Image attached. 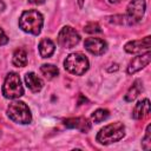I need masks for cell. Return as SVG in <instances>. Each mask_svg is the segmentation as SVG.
<instances>
[{
    "label": "cell",
    "instance_id": "cell-1",
    "mask_svg": "<svg viewBox=\"0 0 151 151\" xmlns=\"http://www.w3.org/2000/svg\"><path fill=\"white\" fill-rule=\"evenodd\" d=\"M42 24H44L42 15L35 9L25 11L19 19V27L22 31L34 35H38L40 33L42 28Z\"/></svg>",
    "mask_w": 151,
    "mask_h": 151
},
{
    "label": "cell",
    "instance_id": "cell-2",
    "mask_svg": "<svg viewBox=\"0 0 151 151\" xmlns=\"http://www.w3.org/2000/svg\"><path fill=\"white\" fill-rule=\"evenodd\" d=\"M125 133V126L123 123H112L109 124L106 126H104L97 134V142H99L100 144L107 145L114 142L120 140L124 137Z\"/></svg>",
    "mask_w": 151,
    "mask_h": 151
},
{
    "label": "cell",
    "instance_id": "cell-3",
    "mask_svg": "<svg viewBox=\"0 0 151 151\" xmlns=\"http://www.w3.org/2000/svg\"><path fill=\"white\" fill-rule=\"evenodd\" d=\"M64 67L72 74L83 76L88 70V59L80 52L71 53L64 61Z\"/></svg>",
    "mask_w": 151,
    "mask_h": 151
},
{
    "label": "cell",
    "instance_id": "cell-4",
    "mask_svg": "<svg viewBox=\"0 0 151 151\" xmlns=\"http://www.w3.org/2000/svg\"><path fill=\"white\" fill-rule=\"evenodd\" d=\"M2 94L9 99H15L24 94V88L18 73L11 72L7 74L2 86Z\"/></svg>",
    "mask_w": 151,
    "mask_h": 151
},
{
    "label": "cell",
    "instance_id": "cell-5",
    "mask_svg": "<svg viewBox=\"0 0 151 151\" xmlns=\"http://www.w3.org/2000/svg\"><path fill=\"white\" fill-rule=\"evenodd\" d=\"M7 114L13 122L20 123V124H28L32 119L31 111L24 101L11 103L7 107Z\"/></svg>",
    "mask_w": 151,
    "mask_h": 151
},
{
    "label": "cell",
    "instance_id": "cell-6",
    "mask_svg": "<svg viewBox=\"0 0 151 151\" xmlns=\"http://www.w3.org/2000/svg\"><path fill=\"white\" fill-rule=\"evenodd\" d=\"M145 0H131L127 9H126V15L125 19L129 25H134L138 24L145 13Z\"/></svg>",
    "mask_w": 151,
    "mask_h": 151
},
{
    "label": "cell",
    "instance_id": "cell-7",
    "mask_svg": "<svg viewBox=\"0 0 151 151\" xmlns=\"http://www.w3.org/2000/svg\"><path fill=\"white\" fill-rule=\"evenodd\" d=\"M80 41L79 33L71 26H65L58 34V44L65 48H72Z\"/></svg>",
    "mask_w": 151,
    "mask_h": 151
},
{
    "label": "cell",
    "instance_id": "cell-8",
    "mask_svg": "<svg viewBox=\"0 0 151 151\" xmlns=\"http://www.w3.org/2000/svg\"><path fill=\"white\" fill-rule=\"evenodd\" d=\"M84 47L94 55H101L106 52L107 45L104 39L100 38H87L84 41Z\"/></svg>",
    "mask_w": 151,
    "mask_h": 151
},
{
    "label": "cell",
    "instance_id": "cell-9",
    "mask_svg": "<svg viewBox=\"0 0 151 151\" xmlns=\"http://www.w3.org/2000/svg\"><path fill=\"white\" fill-rule=\"evenodd\" d=\"M150 37H145L139 40H132L125 45V51L131 54H138L144 51H150Z\"/></svg>",
    "mask_w": 151,
    "mask_h": 151
},
{
    "label": "cell",
    "instance_id": "cell-10",
    "mask_svg": "<svg viewBox=\"0 0 151 151\" xmlns=\"http://www.w3.org/2000/svg\"><path fill=\"white\" fill-rule=\"evenodd\" d=\"M149 63H150V51H147L145 54H140V55L134 57L127 66V73L133 74V73L138 72L139 70H142L143 67H145Z\"/></svg>",
    "mask_w": 151,
    "mask_h": 151
},
{
    "label": "cell",
    "instance_id": "cell-11",
    "mask_svg": "<svg viewBox=\"0 0 151 151\" xmlns=\"http://www.w3.org/2000/svg\"><path fill=\"white\" fill-rule=\"evenodd\" d=\"M65 126L70 127V129H77L80 130L81 132H87L91 129V123L88 122V119L84 118V117H77V118H68L64 122Z\"/></svg>",
    "mask_w": 151,
    "mask_h": 151
},
{
    "label": "cell",
    "instance_id": "cell-12",
    "mask_svg": "<svg viewBox=\"0 0 151 151\" xmlns=\"http://www.w3.org/2000/svg\"><path fill=\"white\" fill-rule=\"evenodd\" d=\"M149 113H150V101L147 98H145L136 104L133 112H132V117L134 119H143L147 117Z\"/></svg>",
    "mask_w": 151,
    "mask_h": 151
},
{
    "label": "cell",
    "instance_id": "cell-13",
    "mask_svg": "<svg viewBox=\"0 0 151 151\" xmlns=\"http://www.w3.org/2000/svg\"><path fill=\"white\" fill-rule=\"evenodd\" d=\"M25 81H26L27 87L33 92H39L42 88V85H44L42 80L33 72H29L25 76Z\"/></svg>",
    "mask_w": 151,
    "mask_h": 151
},
{
    "label": "cell",
    "instance_id": "cell-14",
    "mask_svg": "<svg viewBox=\"0 0 151 151\" xmlns=\"http://www.w3.org/2000/svg\"><path fill=\"white\" fill-rule=\"evenodd\" d=\"M54 42L48 38H45L39 42V53L42 58H50L54 53Z\"/></svg>",
    "mask_w": 151,
    "mask_h": 151
},
{
    "label": "cell",
    "instance_id": "cell-15",
    "mask_svg": "<svg viewBox=\"0 0 151 151\" xmlns=\"http://www.w3.org/2000/svg\"><path fill=\"white\" fill-rule=\"evenodd\" d=\"M142 90H143V84H142V81H140V80H136V81L133 83V85L130 87V90L127 91V93L125 94V100H126V101H132V100H134V99L139 96V93L142 92Z\"/></svg>",
    "mask_w": 151,
    "mask_h": 151
},
{
    "label": "cell",
    "instance_id": "cell-16",
    "mask_svg": "<svg viewBox=\"0 0 151 151\" xmlns=\"http://www.w3.org/2000/svg\"><path fill=\"white\" fill-rule=\"evenodd\" d=\"M13 64L18 67H24L27 64V53L22 48H17L13 53Z\"/></svg>",
    "mask_w": 151,
    "mask_h": 151
},
{
    "label": "cell",
    "instance_id": "cell-17",
    "mask_svg": "<svg viewBox=\"0 0 151 151\" xmlns=\"http://www.w3.org/2000/svg\"><path fill=\"white\" fill-rule=\"evenodd\" d=\"M40 71H41V73H42L47 79H53V78H55V77L58 76V73H59L58 67L54 66V65H52V64H44V65H41Z\"/></svg>",
    "mask_w": 151,
    "mask_h": 151
},
{
    "label": "cell",
    "instance_id": "cell-18",
    "mask_svg": "<svg viewBox=\"0 0 151 151\" xmlns=\"http://www.w3.org/2000/svg\"><path fill=\"white\" fill-rule=\"evenodd\" d=\"M109 116H110V113H109L107 110H105V109H98V110H96L92 113V119H93L94 123H100V122L105 120Z\"/></svg>",
    "mask_w": 151,
    "mask_h": 151
},
{
    "label": "cell",
    "instance_id": "cell-19",
    "mask_svg": "<svg viewBox=\"0 0 151 151\" xmlns=\"http://www.w3.org/2000/svg\"><path fill=\"white\" fill-rule=\"evenodd\" d=\"M84 31L86 33H90V34H97V33H101L103 32L100 26L97 22H88L87 25H85Z\"/></svg>",
    "mask_w": 151,
    "mask_h": 151
},
{
    "label": "cell",
    "instance_id": "cell-20",
    "mask_svg": "<svg viewBox=\"0 0 151 151\" xmlns=\"http://www.w3.org/2000/svg\"><path fill=\"white\" fill-rule=\"evenodd\" d=\"M142 144H143V149L144 150H149L150 149V145H151L150 144V125H147V127H146V133H145V137H144Z\"/></svg>",
    "mask_w": 151,
    "mask_h": 151
},
{
    "label": "cell",
    "instance_id": "cell-21",
    "mask_svg": "<svg viewBox=\"0 0 151 151\" xmlns=\"http://www.w3.org/2000/svg\"><path fill=\"white\" fill-rule=\"evenodd\" d=\"M110 19V21L112 22V24H123L124 22V19H125V17H123V15H114V17H111V18H109Z\"/></svg>",
    "mask_w": 151,
    "mask_h": 151
},
{
    "label": "cell",
    "instance_id": "cell-22",
    "mask_svg": "<svg viewBox=\"0 0 151 151\" xmlns=\"http://www.w3.org/2000/svg\"><path fill=\"white\" fill-rule=\"evenodd\" d=\"M8 42V37L5 34V32L2 31V28H0V46L6 45Z\"/></svg>",
    "mask_w": 151,
    "mask_h": 151
},
{
    "label": "cell",
    "instance_id": "cell-23",
    "mask_svg": "<svg viewBox=\"0 0 151 151\" xmlns=\"http://www.w3.org/2000/svg\"><path fill=\"white\" fill-rule=\"evenodd\" d=\"M44 1L45 0H28V2H31L33 5H41V4H44Z\"/></svg>",
    "mask_w": 151,
    "mask_h": 151
},
{
    "label": "cell",
    "instance_id": "cell-24",
    "mask_svg": "<svg viewBox=\"0 0 151 151\" xmlns=\"http://www.w3.org/2000/svg\"><path fill=\"white\" fill-rule=\"evenodd\" d=\"M110 4H119L120 1H123V0H107Z\"/></svg>",
    "mask_w": 151,
    "mask_h": 151
},
{
    "label": "cell",
    "instance_id": "cell-25",
    "mask_svg": "<svg viewBox=\"0 0 151 151\" xmlns=\"http://www.w3.org/2000/svg\"><path fill=\"white\" fill-rule=\"evenodd\" d=\"M4 9H5V4L0 0V12H1V11H4Z\"/></svg>",
    "mask_w": 151,
    "mask_h": 151
},
{
    "label": "cell",
    "instance_id": "cell-26",
    "mask_svg": "<svg viewBox=\"0 0 151 151\" xmlns=\"http://www.w3.org/2000/svg\"><path fill=\"white\" fill-rule=\"evenodd\" d=\"M84 1H85V0H78V4H79V6H80V7H83Z\"/></svg>",
    "mask_w": 151,
    "mask_h": 151
}]
</instances>
